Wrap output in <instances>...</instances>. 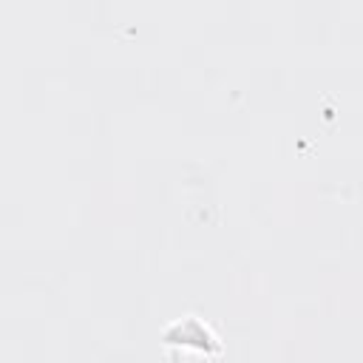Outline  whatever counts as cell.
I'll return each mask as SVG.
<instances>
[{
  "label": "cell",
  "mask_w": 363,
  "mask_h": 363,
  "mask_svg": "<svg viewBox=\"0 0 363 363\" xmlns=\"http://www.w3.org/2000/svg\"><path fill=\"white\" fill-rule=\"evenodd\" d=\"M164 340L167 343H179V346H196L199 352H210V343H216L218 337L213 335V329L201 320V318H196V315H187V318H182V320H176L167 332H164Z\"/></svg>",
  "instance_id": "obj_1"
}]
</instances>
